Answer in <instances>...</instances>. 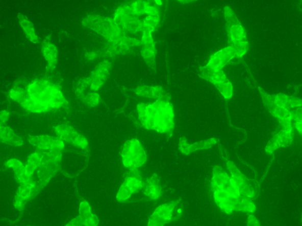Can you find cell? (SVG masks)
<instances>
[{
	"label": "cell",
	"mask_w": 302,
	"mask_h": 226,
	"mask_svg": "<svg viewBox=\"0 0 302 226\" xmlns=\"http://www.w3.org/2000/svg\"><path fill=\"white\" fill-rule=\"evenodd\" d=\"M138 118L145 129L165 133L171 138L175 127V114L169 101L157 100L153 103L137 105Z\"/></svg>",
	"instance_id": "cell-1"
},
{
	"label": "cell",
	"mask_w": 302,
	"mask_h": 226,
	"mask_svg": "<svg viewBox=\"0 0 302 226\" xmlns=\"http://www.w3.org/2000/svg\"><path fill=\"white\" fill-rule=\"evenodd\" d=\"M28 91L32 99L47 105L51 109H58L68 105L59 86L53 84L47 78L38 79L30 83Z\"/></svg>",
	"instance_id": "cell-2"
},
{
	"label": "cell",
	"mask_w": 302,
	"mask_h": 226,
	"mask_svg": "<svg viewBox=\"0 0 302 226\" xmlns=\"http://www.w3.org/2000/svg\"><path fill=\"white\" fill-rule=\"evenodd\" d=\"M211 188L216 205L230 198H237L241 195L231 176L220 166H215L211 182Z\"/></svg>",
	"instance_id": "cell-3"
},
{
	"label": "cell",
	"mask_w": 302,
	"mask_h": 226,
	"mask_svg": "<svg viewBox=\"0 0 302 226\" xmlns=\"http://www.w3.org/2000/svg\"><path fill=\"white\" fill-rule=\"evenodd\" d=\"M82 25L111 43L118 42L125 36L123 30L115 24L113 18L90 14L84 18Z\"/></svg>",
	"instance_id": "cell-4"
},
{
	"label": "cell",
	"mask_w": 302,
	"mask_h": 226,
	"mask_svg": "<svg viewBox=\"0 0 302 226\" xmlns=\"http://www.w3.org/2000/svg\"><path fill=\"white\" fill-rule=\"evenodd\" d=\"M121 156L124 167L129 169L142 167L148 158L141 143L137 139H132L124 143Z\"/></svg>",
	"instance_id": "cell-5"
},
{
	"label": "cell",
	"mask_w": 302,
	"mask_h": 226,
	"mask_svg": "<svg viewBox=\"0 0 302 226\" xmlns=\"http://www.w3.org/2000/svg\"><path fill=\"white\" fill-rule=\"evenodd\" d=\"M224 16L226 21L225 27L229 46L247 41L245 29L229 6L225 7Z\"/></svg>",
	"instance_id": "cell-6"
},
{
	"label": "cell",
	"mask_w": 302,
	"mask_h": 226,
	"mask_svg": "<svg viewBox=\"0 0 302 226\" xmlns=\"http://www.w3.org/2000/svg\"><path fill=\"white\" fill-rule=\"evenodd\" d=\"M113 19L123 31L131 33L142 31L143 21L139 20L138 16H136L131 6L119 7L115 11Z\"/></svg>",
	"instance_id": "cell-7"
},
{
	"label": "cell",
	"mask_w": 302,
	"mask_h": 226,
	"mask_svg": "<svg viewBox=\"0 0 302 226\" xmlns=\"http://www.w3.org/2000/svg\"><path fill=\"white\" fill-rule=\"evenodd\" d=\"M143 187V182L140 171L137 168L130 169L116 195L117 200L119 202L125 201L132 194L142 190Z\"/></svg>",
	"instance_id": "cell-8"
},
{
	"label": "cell",
	"mask_w": 302,
	"mask_h": 226,
	"mask_svg": "<svg viewBox=\"0 0 302 226\" xmlns=\"http://www.w3.org/2000/svg\"><path fill=\"white\" fill-rule=\"evenodd\" d=\"M61 150H51L43 154L42 164L37 172L38 177L42 185H46L58 171L59 163L62 160Z\"/></svg>",
	"instance_id": "cell-9"
},
{
	"label": "cell",
	"mask_w": 302,
	"mask_h": 226,
	"mask_svg": "<svg viewBox=\"0 0 302 226\" xmlns=\"http://www.w3.org/2000/svg\"><path fill=\"white\" fill-rule=\"evenodd\" d=\"M180 201L177 199L157 207L150 216L147 226H165L171 222L173 211Z\"/></svg>",
	"instance_id": "cell-10"
},
{
	"label": "cell",
	"mask_w": 302,
	"mask_h": 226,
	"mask_svg": "<svg viewBox=\"0 0 302 226\" xmlns=\"http://www.w3.org/2000/svg\"><path fill=\"white\" fill-rule=\"evenodd\" d=\"M55 131L62 141L69 143L77 148L85 149L88 146L86 138L78 132L74 127L69 124H62L55 127Z\"/></svg>",
	"instance_id": "cell-11"
},
{
	"label": "cell",
	"mask_w": 302,
	"mask_h": 226,
	"mask_svg": "<svg viewBox=\"0 0 302 226\" xmlns=\"http://www.w3.org/2000/svg\"><path fill=\"white\" fill-rule=\"evenodd\" d=\"M235 58L237 55L235 50L232 47H226L211 55L206 66L214 71H221Z\"/></svg>",
	"instance_id": "cell-12"
},
{
	"label": "cell",
	"mask_w": 302,
	"mask_h": 226,
	"mask_svg": "<svg viewBox=\"0 0 302 226\" xmlns=\"http://www.w3.org/2000/svg\"><path fill=\"white\" fill-rule=\"evenodd\" d=\"M259 91L262 98L264 107L274 118L278 119L279 122L285 119H292L291 111L288 109L278 106L274 103L273 95H270L260 87H259Z\"/></svg>",
	"instance_id": "cell-13"
},
{
	"label": "cell",
	"mask_w": 302,
	"mask_h": 226,
	"mask_svg": "<svg viewBox=\"0 0 302 226\" xmlns=\"http://www.w3.org/2000/svg\"><path fill=\"white\" fill-rule=\"evenodd\" d=\"M111 63L104 61L98 64L90 78V88L94 92L98 91L107 80L110 74Z\"/></svg>",
	"instance_id": "cell-14"
},
{
	"label": "cell",
	"mask_w": 302,
	"mask_h": 226,
	"mask_svg": "<svg viewBox=\"0 0 302 226\" xmlns=\"http://www.w3.org/2000/svg\"><path fill=\"white\" fill-rule=\"evenodd\" d=\"M28 141L30 144L41 150H62L65 148L61 139L48 135H29Z\"/></svg>",
	"instance_id": "cell-15"
},
{
	"label": "cell",
	"mask_w": 302,
	"mask_h": 226,
	"mask_svg": "<svg viewBox=\"0 0 302 226\" xmlns=\"http://www.w3.org/2000/svg\"><path fill=\"white\" fill-rule=\"evenodd\" d=\"M217 143V139L212 138L190 144L187 142L186 137H181L179 141V149L181 153L188 156L189 154L198 151V150L209 149Z\"/></svg>",
	"instance_id": "cell-16"
},
{
	"label": "cell",
	"mask_w": 302,
	"mask_h": 226,
	"mask_svg": "<svg viewBox=\"0 0 302 226\" xmlns=\"http://www.w3.org/2000/svg\"><path fill=\"white\" fill-rule=\"evenodd\" d=\"M137 96L149 99L169 101L171 96L161 86L141 85L134 90Z\"/></svg>",
	"instance_id": "cell-17"
},
{
	"label": "cell",
	"mask_w": 302,
	"mask_h": 226,
	"mask_svg": "<svg viewBox=\"0 0 302 226\" xmlns=\"http://www.w3.org/2000/svg\"><path fill=\"white\" fill-rule=\"evenodd\" d=\"M41 52L45 60L47 63V72L52 73L56 67L58 61L59 52L58 48L50 40H45L41 47Z\"/></svg>",
	"instance_id": "cell-18"
},
{
	"label": "cell",
	"mask_w": 302,
	"mask_h": 226,
	"mask_svg": "<svg viewBox=\"0 0 302 226\" xmlns=\"http://www.w3.org/2000/svg\"><path fill=\"white\" fill-rule=\"evenodd\" d=\"M143 193L150 199L156 200L160 198L162 193L161 180L157 174H153L143 183Z\"/></svg>",
	"instance_id": "cell-19"
},
{
	"label": "cell",
	"mask_w": 302,
	"mask_h": 226,
	"mask_svg": "<svg viewBox=\"0 0 302 226\" xmlns=\"http://www.w3.org/2000/svg\"><path fill=\"white\" fill-rule=\"evenodd\" d=\"M35 187L36 183L34 182L32 179L28 183L20 184L15 197L14 207L17 209L21 210L23 202L31 197Z\"/></svg>",
	"instance_id": "cell-20"
},
{
	"label": "cell",
	"mask_w": 302,
	"mask_h": 226,
	"mask_svg": "<svg viewBox=\"0 0 302 226\" xmlns=\"http://www.w3.org/2000/svg\"><path fill=\"white\" fill-rule=\"evenodd\" d=\"M79 216L80 217L83 225L85 226H98L99 219L92 212L91 207L86 201L81 202L79 206Z\"/></svg>",
	"instance_id": "cell-21"
},
{
	"label": "cell",
	"mask_w": 302,
	"mask_h": 226,
	"mask_svg": "<svg viewBox=\"0 0 302 226\" xmlns=\"http://www.w3.org/2000/svg\"><path fill=\"white\" fill-rule=\"evenodd\" d=\"M199 72L200 77L204 79V80L210 82L214 85L219 84V83L229 80L224 71L222 70L214 71L205 65L200 67Z\"/></svg>",
	"instance_id": "cell-22"
},
{
	"label": "cell",
	"mask_w": 302,
	"mask_h": 226,
	"mask_svg": "<svg viewBox=\"0 0 302 226\" xmlns=\"http://www.w3.org/2000/svg\"><path fill=\"white\" fill-rule=\"evenodd\" d=\"M17 18L19 25H20L26 37H27L29 40L35 44L39 43L40 40L39 37L37 35L35 26H34L33 22L25 15L22 13H18Z\"/></svg>",
	"instance_id": "cell-23"
},
{
	"label": "cell",
	"mask_w": 302,
	"mask_h": 226,
	"mask_svg": "<svg viewBox=\"0 0 302 226\" xmlns=\"http://www.w3.org/2000/svg\"><path fill=\"white\" fill-rule=\"evenodd\" d=\"M0 140L7 145L13 146H21L23 145V141L14 130L8 126L0 127Z\"/></svg>",
	"instance_id": "cell-24"
},
{
	"label": "cell",
	"mask_w": 302,
	"mask_h": 226,
	"mask_svg": "<svg viewBox=\"0 0 302 226\" xmlns=\"http://www.w3.org/2000/svg\"><path fill=\"white\" fill-rule=\"evenodd\" d=\"M7 167L13 168L14 172L15 178L18 183L24 184L29 182L31 177L26 174L25 167L20 161L17 159H11L6 163Z\"/></svg>",
	"instance_id": "cell-25"
},
{
	"label": "cell",
	"mask_w": 302,
	"mask_h": 226,
	"mask_svg": "<svg viewBox=\"0 0 302 226\" xmlns=\"http://www.w3.org/2000/svg\"><path fill=\"white\" fill-rule=\"evenodd\" d=\"M226 167H228L230 174H231L232 178L237 187L239 188L240 191L244 187L250 183L247 177L241 172L233 162L229 161L226 163Z\"/></svg>",
	"instance_id": "cell-26"
},
{
	"label": "cell",
	"mask_w": 302,
	"mask_h": 226,
	"mask_svg": "<svg viewBox=\"0 0 302 226\" xmlns=\"http://www.w3.org/2000/svg\"><path fill=\"white\" fill-rule=\"evenodd\" d=\"M21 106L25 110L33 113H43L51 110L47 105L41 103L35 99H32L29 95L25 98L20 103Z\"/></svg>",
	"instance_id": "cell-27"
},
{
	"label": "cell",
	"mask_w": 302,
	"mask_h": 226,
	"mask_svg": "<svg viewBox=\"0 0 302 226\" xmlns=\"http://www.w3.org/2000/svg\"><path fill=\"white\" fill-rule=\"evenodd\" d=\"M43 160L42 153L36 152L30 154L28 157V163L25 166L26 175L31 177L36 169L42 164Z\"/></svg>",
	"instance_id": "cell-28"
},
{
	"label": "cell",
	"mask_w": 302,
	"mask_h": 226,
	"mask_svg": "<svg viewBox=\"0 0 302 226\" xmlns=\"http://www.w3.org/2000/svg\"><path fill=\"white\" fill-rule=\"evenodd\" d=\"M156 54V49L145 47H142L141 52L142 57L147 66L155 73L157 72Z\"/></svg>",
	"instance_id": "cell-29"
},
{
	"label": "cell",
	"mask_w": 302,
	"mask_h": 226,
	"mask_svg": "<svg viewBox=\"0 0 302 226\" xmlns=\"http://www.w3.org/2000/svg\"><path fill=\"white\" fill-rule=\"evenodd\" d=\"M278 144L281 148H286L291 145L293 141V132H288L283 130L274 135Z\"/></svg>",
	"instance_id": "cell-30"
},
{
	"label": "cell",
	"mask_w": 302,
	"mask_h": 226,
	"mask_svg": "<svg viewBox=\"0 0 302 226\" xmlns=\"http://www.w3.org/2000/svg\"><path fill=\"white\" fill-rule=\"evenodd\" d=\"M214 86L224 99H232L234 94V88L232 83L229 80L219 83Z\"/></svg>",
	"instance_id": "cell-31"
},
{
	"label": "cell",
	"mask_w": 302,
	"mask_h": 226,
	"mask_svg": "<svg viewBox=\"0 0 302 226\" xmlns=\"http://www.w3.org/2000/svg\"><path fill=\"white\" fill-rule=\"evenodd\" d=\"M90 86V78H82L76 82L74 85V89L75 94L77 96L82 100L83 97L85 96L84 91L85 89Z\"/></svg>",
	"instance_id": "cell-32"
},
{
	"label": "cell",
	"mask_w": 302,
	"mask_h": 226,
	"mask_svg": "<svg viewBox=\"0 0 302 226\" xmlns=\"http://www.w3.org/2000/svg\"><path fill=\"white\" fill-rule=\"evenodd\" d=\"M82 102L90 107H95L99 104L100 96L96 92L90 93L85 95L81 100Z\"/></svg>",
	"instance_id": "cell-33"
},
{
	"label": "cell",
	"mask_w": 302,
	"mask_h": 226,
	"mask_svg": "<svg viewBox=\"0 0 302 226\" xmlns=\"http://www.w3.org/2000/svg\"><path fill=\"white\" fill-rule=\"evenodd\" d=\"M273 100L275 104L279 107L285 108L289 110V101L290 97L284 94H278L273 95Z\"/></svg>",
	"instance_id": "cell-34"
},
{
	"label": "cell",
	"mask_w": 302,
	"mask_h": 226,
	"mask_svg": "<svg viewBox=\"0 0 302 226\" xmlns=\"http://www.w3.org/2000/svg\"><path fill=\"white\" fill-rule=\"evenodd\" d=\"M149 5L145 1H136L131 6L134 13L137 16L145 14L147 6Z\"/></svg>",
	"instance_id": "cell-35"
},
{
	"label": "cell",
	"mask_w": 302,
	"mask_h": 226,
	"mask_svg": "<svg viewBox=\"0 0 302 226\" xmlns=\"http://www.w3.org/2000/svg\"><path fill=\"white\" fill-rule=\"evenodd\" d=\"M160 22V16H147L143 21V27L153 29L157 28Z\"/></svg>",
	"instance_id": "cell-36"
},
{
	"label": "cell",
	"mask_w": 302,
	"mask_h": 226,
	"mask_svg": "<svg viewBox=\"0 0 302 226\" xmlns=\"http://www.w3.org/2000/svg\"><path fill=\"white\" fill-rule=\"evenodd\" d=\"M247 226H261L260 221L254 214H249L247 219Z\"/></svg>",
	"instance_id": "cell-37"
},
{
	"label": "cell",
	"mask_w": 302,
	"mask_h": 226,
	"mask_svg": "<svg viewBox=\"0 0 302 226\" xmlns=\"http://www.w3.org/2000/svg\"><path fill=\"white\" fill-rule=\"evenodd\" d=\"M145 14L150 16H160L159 11L157 7L149 5L146 7Z\"/></svg>",
	"instance_id": "cell-38"
},
{
	"label": "cell",
	"mask_w": 302,
	"mask_h": 226,
	"mask_svg": "<svg viewBox=\"0 0 302 226\" xmlns=\"http://www.w3.org/2000/svg\"><path fill=\"white\" fill-rule=\"evenodd\" d=\"M292 120L294 121L302 122V108H297L296 110L291 111Z\"/></svg>",
	"instance_id": "cell-39"
},
{
	"label": "cell",
	"mask_w": 302,
	"mask_h": 226,
	"mask_svg": "<svg viewBox=\"0 0 302 226\" xmlns=\"http://www.w3.org/2000/svg\"><path fill=\"white\" fill-rule=\"evenodd\" d=\"M301 106H302V100L290 97L289 109L294 107L299 108Z\"/></svg>",
	"instance_id": "cell-40"
},
{
	"label": "cell",
	"mask_w": 302,
	"mask_h": 226,
	"mask_svg": "<svg viewBox=\"0 0 302 226\" xmlns=\"http://www.w3.org/2000/svg\"><path fill=\"white\" fill-rule=\"evenodd\" d=\"M82 222L80 217L79 216L73 218L66 224L65 226H83Z\"/></svg>",
	"instance_id": "cell-41"
},
{
	"label": "cell",
	"mask_w": 302,
	"mask_h": 226,
	"mask_svg": "<svg viewBox=\"0 0 302 226\" xmlns=\"http://www.w3.org/2000/svg\"><path fill=\"white\" fill-rule=\"evenodd\" d=\"M10 112L7 110H2L0 112V121L2 123H5L9 120Z\"/></svg>",
	"instance_id": "cell-42"
},
{
	"label": "cell",
	"mask_w": 302,
	"mask_h": 226,
	"mask_svg": "<svg viewBox=\"0 0 302 226\" xmlns=\"http://www.w3.org/2000/svg\"><path fill=\"white\" fill-rule=\"evenodd\" d=\"M86 58H88L89 60H93L95 59L99 56V53L96 52H90L87 53L86 54Z\"/></svg>",
	"instance_id": "cell-43"
},
{
	"label": "cell",
	"mask_w": 302,
	"mask_h": 226,
	"mask_svg": "<svg viewBox=\"0 0 302 226\" xmlns=\"http://www.w3.org/2000/svg\"><path fill=\"white\" fill-rule=\"evenodd\" d=\"M294 126L298 132L302 135V122H296Z\"/></svg>",
	"instance_id": "cell-44"
},
{
	"label": "cell",
	"mask_w": 302,
	"mask_h": 226,
	"mask_svg": "<svg viewBox=\"0 0 302 226\" xmlns=\"http://www.w3.org/2000/svg\"><path fill=\"white\" fill-rule=\"evenodd\" d=\"M155 3H156V5L158 6H161L162 5V2L161 0H157V1H155Z\"/></svg>",
	"instance_id": "cell-45"
},
{
	"label": "cell",
	"mask_w": 302,
	"mask_h": 226,
	"mask_svg": "<svg viewBox=\"0 0 302 226\" xmlns=\"http://www.w3.org/2000/svg\"><path fill=\"white\" fill-rule=\"evenodd\" d=\"M179 2L181 3H185V4H188L189 3H191L192 2V1H179Z\"/></svg>",
	"instance_id": "cell-46"
},
{
	"label": "cell",
	"mask_w": 302,
	"mask_h": 226,
	"mask_svg": "<svg viewBox=\"0 0 302 226\" xmlns=\"http://www.w3.org/2000/svg\"><path fill=\"white\" fill-rule=\"evenodd\" d=\"M300 221H301V225H302V213H301V215Z\"/></svg>",
	"instance_id": "cell-47"
}]
</instances>
